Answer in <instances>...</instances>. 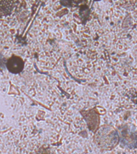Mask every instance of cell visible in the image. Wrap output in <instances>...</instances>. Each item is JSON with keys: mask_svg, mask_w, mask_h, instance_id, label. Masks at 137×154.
<instances>
[{"mask_svg": "<svg viewBox=\"0 0 137 154\" xmlns=\"http://www.w3.org/2000/svg\"><path fill=\"white\" fill-rule=\"evenodd\" d=\"M119 137L123 144L130 149L137 146V136L131 128L127 126L120 128Z\"/></svg>", "mask_w": 137, "mask_h": 154, "instance_id": "obj_1", "label": "cell"}, {"mask_svg": "<svg viewBox=\"0 0 137 154\" xmlns=\"http://www.w3.org/2000/svg\"><path fill=\"white\" fill-rule=\"evenodd\" d=\"M7 67L10 72L18 74L23 70L24 63L21 58L18 56H12L7 60Z\"/></svg>", "mask_w": 137, "mask_h": 154, "instance_id": "obj_2", "label": "cell"}, {"mask_svg": "<svg viewBox=\"0 0 137 154\" xmlns=\"http://www.w3.org/2000/svg\"><path fill=\"white\" fill-rule=\"evenodd\" d=\"M95 1H99V0H95Z\"/></svg>", "mask_w": 137, "mask_h": 154, "instance_id": "obj_3", "label": "cell"}]
</instances>
